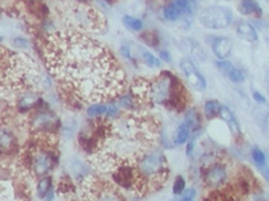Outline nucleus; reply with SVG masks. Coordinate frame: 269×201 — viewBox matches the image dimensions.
Returning <instances> with one entry per match:
<instances>
[{
  "mask_svg": "<svg viewBox=\"0 0 269 201\" xmlns=\"http://www.w3.org/2000/svg\"><path fill=\"white\" fill-rule=\"evenodd\" d=\"M58 165V156L51 149L38 148L30 155V168L32 175L39 177L50 175V172Z\"/></svg>",
  "mask_w": 269,
  "mask_h": 201,
  "instance_id": "39448f33",
  "label": "nucleus"
},
{
  "mask_svg": "<svg viewBox=\"0 0 269 201\" xmlns=\"http://www.w3.org/2000/svg\"><path fill=\"white\" fill-rule=\"evenodd\" d=\"M122 23H124V26L127 27L128 30H131V31H140L143 28V22L140 19H137V18H133L131 15H124L122 16Z\"/></svg>",
  "mask_w": 269,
  "mask_h": 201,
  "instance_id": "393cba45",
  "label": "nucleus"
},
{
  "mask_svg": "<svg viewBox=\"0 0 269 201\" xmlns=\"http://www.w3.org/2000/svg\"><path fill=\"white\" fill-rule=\"evenodd\" d=\"M196 195H198V191H196L194 186H186V189L180 196L187 197V199H196Z\"/></svg>",
  "mask_w": 269,
  "mask_h": 201,
  "instance_id": "2f4dec72",
  "label": "nucleus"
},
{
  "mask_svg": "<svg viewBox=\"0 0 269 201\" xmlns=\"http://www.w3.org/2000/svg\"><path fill=\"white\" fill-rule=\"evenodd\" d=\"M132 95L140 101L155 106L182 110L186 106V89L171 72L163 71L153 82L139 81L132 90Z\"/></svg>",
  "mask_w": 269,
  "mask_h": 201,
  "instance_id": "f03ea898",
  "label": "nucleus"
},
{
  "mask_svg": "<svg viewBox=\"0 0 269 201\" xmlns=\"http://www.w3.org/2000/svg\"><path fill=\"white\" fill-rule=\"evenodd\" d=\"M92 201H127L115 186H101L100 189L93 188Z\"/></svg>",
  "mask_w": 269,
  "mask_h": 201,
  "instance_id": "ddd939ff",
  "label": "nucleus"
},
{
  "mask_svg": "<svg viewBox=\"0 0 269 201\" xmlns=\"http://www.w3.org/2000/svg\"><path fill=\"white\" fill-rule=\"evenodd\" d=\"M18 146L15 133L5 125H0V153L10 155Z\"/></svg>",
  "mask_w": 269,
  "mask_h": 201,
  "instance_id": "9b49d317",
  "label": "nucleus"
},
{
  "mask_svg": "<svg viewBox=\"0 0 269 201\" xmlns=\"http://www.w3.org/2000/svg\"><path fill=\"white\" fill-rule=\"evenodd\" d=\"M218 117L226 124L227 129L230 130V133H232L234 137L241 135V126H240V122H238V119L236 118L234 113L230 110V108H227L225 105H221Z\"/></svg>",
  "mask_w": 269,
  "mask_h": 201,
  "instance_id": "4468645a",
  "label": "nucleus"
},
{
  "mask_svg": "<svg viewBox=\"0 0 269 201\" xmlns=\"http://www.w3.org/2000/svg\"><path fill=\"white\" fill-rule=\"evenodd\" d=\"M238 10L243 15H263V10L256 0H241Z\"/></svg>",
  "mask_w": 269,
  "mask_h": 201,
  "instance_id": "aec40b11",
  "label": "nucleus"
},
{
  "mask_svg": "<svg viewBox=\"0 0 269 201\" xmlns=\"http://www.w3.org/2000/svg\"><path fill=\"white\" fill-rule=\"evenodd\" d=\"M186 186H187V184H186L185 177L182 175L176 176L174 180V184H172V193H174V196L179 197L186 189Z\"/></svg>",
  "mask_w": 269,
  "mask_h": 201,
  "instance_id": "bb28decb",
  "label": "nucleus"
},
{
  "mask_svg": "<svg viewBox=\"0 0 269 201\" xmlns=\"http://www.w3.org/2000/svg\"><path fill=\"white\" fill-rule=\"evenodd\" d=\"M216 65H217V68H218L222 74H226V72L233 67L232 63L229 62V61H226V59H225V61H218Z\"/></svg>",
  "mask_w": 269,
  "mask_h": 201,
  "instance_id": "c756f323",
  "label": "nucleus"
},
{
  "mask_svg": "<svg viewBox=\"0 0 269 201\" xmlns=\"http://www.w3.org/2000/svg\"><path fill=\"white\" fill-rule=\"evenodd\" d=\"M236 32L237 35L246 42H256L259 39V35H257V31L250 23H246V22H241L238 23L237 28H236Z\"/></svg>",
  "mask_w": 269,
  "mask_h": 201,
  "instance_id": "a211bd4d",
  "label": "nucleus"
},
{
  "mask_svg": "<svg viewBox=\"0 0 269 201\" xmlns=\"http://www.w3.org/2000/svg\"><path fill=\"white\" fill-rule=\"evenodd\" d=\"M106 1H108V3H112V0H106Z\"/></svg>",
  "mask_w": 269,
  "mask_h": 201,
  "instance_id": "4c0bfd02",
  "label": "nucleus"
},
{
  "mask_svg": "<svg viewBox=\"0 0 269 201\" xmlns=\"http://www.w3.org/2000/svg\"><path fill=\"white\" fill-rule=\"evenodd\" d=\"M191 134V129L189 128V125L186 122H180L176 129H175L174 134H172V145L174 146H182V145H186V142L189 141Z\"/></svg>",
  "mask_w": 269,
  "mask_h": 201,
  "instance_id": "dca6fc26",
  "label": "nucleus"
},
{
  "mask_svg": "<svg viewBox=\"0 0 269 201\" xmlns=\"http://www.w3.org/2000/svg\"><path fill=\"white\" fill-rule=\"evenodd\" d=\"M211 50L220 61H225L232 54L233 42L226 36H214L211 41Z\"/></svg>",
  "mask_w": 269,
  "mask_h": 201,
  "instance_id": "f8f14e48",
  "label": "nucleus"
},
{
  "mask_svg": "<svg viewBox=\"0 0 269 201\" xmlns=\"http://www.w3.org/2000/svg\"><path fill=\"white\" fill-rule=\"evenodd\" d=\"M30 125H31V129L37 133L54 134L61 129L62 122L58 118V115L51 110L39 109L32 114Z\"/></svg>",
  "mask_w": 269,
  "mask_h": 201,
  "instance_id": "423d86ee",
  "label": "nucleus"
},
{
  "mask_svg": "<svg viewBox=\"0 0 269 201\" xmlns=\"http://www.w3.org/2000/svg\"><path fill=\"white\" fill-rule=\"evenodd\" d=\"M142 59L143 62L151 68H159L162 66V61L158 57H155L152 52L147 51V50H142Z\"/></svg>",
  "mask_w": 269,
  "mask_h": 201,
  "instance_id": "b1692460",
  "label": "nucleus"
},
{
  "mask_svg": "<svg viewBox=\"0 0 269 201\" xmlns=\"http://www.w3.org/2000/svg\"><path fill=\"white\" fill-rule=\"evenodd\" d=\"M256 201H264V200H261V199H257V200H256Z\"/></svg>",
  "mask_w": 269,
  "mask_h": 201,
  "instance_id": "e433bc0d",
  "label": "nucleus"
},
{
  "mask_svg": "<svg viewBox=\"0 0 269 201\" xmlns=\"http://www.w3.org/2000/svg\"><path fill=\"white\" fill-rule=\"evenodd\" d=\"M43 58L54 79L79 101L105 102L124 93L127 78L106 46L77 30L49 35Z\"/></svg>",
  "mask_w": 269,
  "mask_h": 201,
  "instance_id": "f257e3e1",
  "label": "nucleus"
},
{
  "mask_svg": "<svg viewBox=\"0 0 269 201\" xmlns=\"http://www.w3.org/2000/svg\"><path fill=\"white\" fill-rule=\"evenodd\" d=\"M250 156H252V160L256 165L259 166V168H264L267 165V156L263 150L257 148V146H254L252 152H250Z\"/></svg>",
  "mask_w": 269,
  "mask_h": 201,
  "instance_id": "a878e982",
  "label": "nucleus"
},
{
  "mask_svg": "<svg viewBox=\"0 0 269 201\" xmlns=\"http://www.w3.org/2000/svg\"><path fill=\"white\" fill-rule=\"evenodd\" d=\"M142 39L146 43H147L148 46L155 47V48H158L159 46V35L156 32H146V34H143Z\"/></svg>",
  "mask_w": 269,
  "mask_h": 201,
  "instance_id": "c85d7f7f",
  "label": "nucleus"
},
{
  "mask_svg": "<svg viewBox=\"0 0 269 201\" xmlns=\"http://www.w3.org/2000/svg\"><path fill=\"white\" fill-rule=\"evenodd\" d=\"M132 201H139V200H136V199H133V200Z\"/></svg>",
  "mask_w": 269,
  "mask_h": 201,
  "instance_id": "58836bf2",
  "label": "nucleus"
},
{
  "mask_svg": "<svg viewBox=\"0 0 269 201\" xmlns=\"http://www.w3.org/2000/svg\"><path fill=\"white\" fill-rule=\"evenodd\" d=\"M133 166L137 177L136 185L142 184L147 188L162 185L170 172L167 157L159 148H151L140 153Z\"/></svg>",
  "mask_w": 269,
  "mask_h": 201,
  "instance_id": "7ed1b4c3",
  "label": "nucleus"
},
{
  "mask_svg": "<svg viewBox=\"0 0 269 201\" xmlns=\"http://www.w3.org/2000/svg\"><path fill=\"white\" fill-rule=\"evenodd\" d=\"M159 59H162L164 62H171L172 59H171V54L169 51H166V50H160L159 51Z\"/></svg>",
  "mask_w": 269,
  "mask_h": 201,
  "instance_id": "72a5a7b5",
  "label": "nucleus"
},
{
  "mask_svg": "<svg viewBox=\"0 0 269 201\" xmlns=\"http://www.w3.org/2000/svg\"><path fill=\"white\" fill-rule=\"evenodd\" d=\"M265 83H267V86L269 88V67L268 70H267V72H265Z\"/></svg>",
  "mask_w": 269,
  "mask_h": 201,
  "instance_id": "c9c22d12",
  "label": "nucleus"
},
{
  "mask_svg": "<svg viewBox=\"0 0 269 201\" xmlns=\"http://www.w3.org/2000/svg\"><path fill=\"white\" fill-rule=\"evenodd\" d=\"M51 191H54L53 177L50 175L39 177L37 181V186H35V192H37L38 199L43 200Z\"/></svg>",
  "mask_w": 269,
  "mask_h": 201,
  "instance_id": "f3484780",
  "label": "nucleus"
},
{
  "mask_svg": "<svg viewBox=\"0 0 269 201\" xmlns=\"http://www.w3.org/2000/svg\"><path fill=\"white\" fill-rule=\"evenodd\" d=\"M182 45L185 47V50L189 54H190V57H193L196 61H199V62H205L206 55L205 50L202 48V46L196 41V39H191V38H185L183 41H182Z\"/></svg>",
  "mask_w": 269,
  "mask_h": 201,
  "instance_id": "2eb2a0df",
  "label": "nucleus"
},
{
  "mask_svg": "<svg viewBox=\"0 0 269 201\" xmlns=\"http://www.w3.org/2000/svg\"><path fill=\"white\" fill-rule=\"evenodd\" d=\"M227 78H229V81L233 83H243L245 81V75H244V72L237 68V67L233 66L229 71L225 74Z\"/></svg>",
  "mask_w": 269,
  "mask_h": 201,
  "instance_id": "cd10ccee",
  "label": "nucleus"
},
{
  "mask_svg": "<svg viewBox=\"0 0 269 201\" xmlns=\"http://www.w3.org/2000/svg\"><path fill=\"white\" fill-rule=\"evenodd\" d=\"M73 22L84 30H95L97 22L100 21V15L93 8L84 5V3L72 8V15H69Z\"/></svg>",
  "mask_w": 269,
  "mask_h": 201,
  "instance_id": "0eeeda50",
  "label": "nucleus"
},
{
  "mask_svg": "<svg viewBox=\"0 0 269 201\" xmlns=\"http://www.w3.org/2000/svg\"><path fill=\"white\" fill-rule=\"evenodd\" d=\"M163 16L166 21L178 22L183 18V12L180 11L179 7L175 4L174 1H171V3H169L167 5H164Z\"/></svg>",
  "mask_w": 269,
  "mask_h": 201,
  "instance_id": "412c9836",
  "label": "nucleus"
},
{
  "mask_svg": "<svg viewBox=\"0 0 269 201\" xmlns=\"http://www.w3.org/2000/svg\"><path fill=\"white\" fill-rule=\"evenodd\" d=\"M183 122L189 125V128L193 130L201 129L202 128V115L201 113L196 110V108H190L187 109L183 114Z\"/></svg>",
  "mask_w": 269,
  "mask_h": 201,
  "instance_id": "6ab92c4d",
  "label": "nucleus"
},
{
  "mask_svg": "<svg viewBox=\"0 0 269 201\" xmlns=\"http://www.w3.org/2000/svg\"><path fill=\"white\" fill-rule=\"evenodd\" d=\"M201 26L209 30H222L227 28L233 22V12L227 7L210 5L201 11L198 16Z\"/></svg>",
  "mask_w": 269,
  "mask_h": 201,
  "instance_id": "20e7f679",
  "label": "nucleus"
},
{
  "mask_svg": "<svg viewBox=\"0 0 269 201\" xmlns=\"http://www.w3.org/2000/svg\"><path fill=\"white\" fill-rule=\"evenodd\" d=\"M252 97H253L254 102L257 103V105H267V98L260 91H257V90L252 91Z\"/></svg>",
  "mask_w": 269,
  "mask_h": 201,
  "instance_id": "473e14b6",
  "label": "nucleus"
},
{
  "mask_svg": "<svg viewBox=\"0 0 269 201\" xmlns=\"http://www.w3.org/2000/svg\"><path fill=\"white\" fill-rule=\"evenodd\" d=\"M180 68L185 74V78L187 79V82L190 83L191 88H194L198 91H205L207 88V83L198 67L194 65V62L191 61L190 58H183L180 61Z\"/></svg>",
  "mask_w": 269,
  "mask_h": 201,
  "instance_id": "9d476101",
  "label": "nucleus"
},
{
  "mask_svg": "<svg viewBox=\"0 0 269 201\" xmlns=\"http://www.w3.org/2000/svg\"><path fill=\"white\" fill-rule=\"evenodd\" d=\"M178 5L180 11L183 12V16H193L196 11V0H172Z\"/></svg>",
  "mask_w": 269,
  "mask_h": 201,
  "instance_id": "5701e85b",
  "label": "nucleus"
},
{
  "mask_svg": "<svg viewBox=\"0 0 269 201\" xmlns=\"http://www.w3.org/2000/svg\"><path fill=\"white\" fill-rule=\"evenodd\" d=\"M176 201H196V200H194V199H187V197L179 196L178 199H176Z\"/></svg>",
  "mask_w": 269,
  "mask_h": 201,
  "instance_id": "f704fd0d",
  "label": "nucleus"
},
{
  "mask_svg": "<svg viewBox=\"0 0 269 201\" xmlns=\"http://www.w3.org/2000/svg\"><path fill=\"white\" fill-rule=\"evenodd\" d=\"M12 45L14 47H18V48H27L28 47V41L23 36H16L15 39L12 41Z\"/></svg>",
  "mask_w": 269,
  "mask_h": 201,
  "instance_id": "7c9ffc66",
  "label": "nucleus"
},
{
  "mask_svg": "<svg viewBox=\"0 0 269 201\" xmlns=\"http://www.w3.org/2000/svg\"><path fill=\"white\" fill-rule=\"evenodd\" d=\"M86 115L90 119L104 118L105 121L117 119L120 115V108L113 101H111V102L90 103L88 109H86Z\"/></svg>",
  "mask_w": 269,
  "mask_h": 201,
  "instance_id": "6e6552de",
  "label": "nucleus"
},
{
  "mask_svg": "<svg viewBox=\"0 0 269 201\" xmlns=\"http://www.w3.org/2000/svg\"><path fill=\"white\" fill-rule=\"evenodd\" d=\"M227 166L222 162H214L209 168H206L203 173V182L207 188L210 189H218L225 185L227 180Z\"/></svg>",
  "mask_w": 269,
  "mask_h": 201,
  "instance_id": "1a4fd4ad",
  "label": "nucleus"
},
{
  "mask_svg": "<svg viewBox=\"0 0 269 201\" xmlns=\"http://www.w3.org/2000/svg\"><path fill=\"white\" fill-rule=\"evenodd\" d=\"M220 108H221V103L218 102L217 99H209V101H206L205 105H203V114H205L206 119L211 121V119L218 117Z\"/></svg>",
  "mask_w": 269,
  "mask_h": 201,
  "instance_id": "4be33fe9",
  "label": "nucleus"
}]
</instances>
